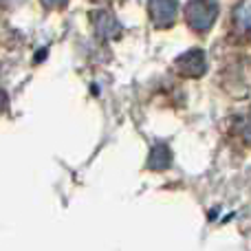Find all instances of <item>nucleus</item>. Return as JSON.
<instances>
[{"label": "nucleus", "mask_w": 251, "mask_h": 251, "mask_svg": "<svg viewBox=\"0 0 251 251\" xmlns=\"http://www.w3.org/2000/svg\"><path fill=\"white\" fill-rule=\"evenodd\" d=\"M170 165V150L165 146H156L150 152V161H148V168L150 170H165Z\"/></svg>", "instance_id": "20e7f679"}, {"label": "nucleus", "mask_w": 251, "mask_h": 251, "mask_svg": "<svg viewBox=\"0 0 251 251\" xmlns=\"http://www.w3.org/2000/svg\"><path fill=\"white\" fill-rule=\"evenodd\" d=\"M185 16L194 31H207L218 16V4L216 2H190L185 9Z\"/></svg>", "instance_id": "f257e3e1"}, {"label": "nucleus", "mask_w": 251, "mask_h": 251, "mask_svg": "<svg viewBox=\"0 0 251 251\" xmlns=\"http://www.w3.org/2000/svg\"><path fill=\"white\" fill-rule=\"evenodd\" d=\"M178 4L168 2V0H159V2H150V16L156 26H168L170 22L176 18Z\"/></svg>", "instance_id": "7ed1b4c3"}, {"label": "nucleus", "mask_w": 251, "mask_h": 251, "mask_svg": "<svg viewBox=\"0 0 251 251\" xmlns=\"http://www.w3.org/2000/svg\"><path fill=\"white\" fill-rule=\"evenodd\" d=\"M176 66L183 75H201L205 71V55L199 49H192V51L183 53L176 60Z\"/></svg>", "instance_id": "f03ea898"}]
</instances>
